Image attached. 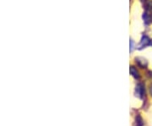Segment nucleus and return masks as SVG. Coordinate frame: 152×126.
I'll list each match as a JSON object with an SVG mask.
<instances>
[{
	"label": "nucleus",
	"mask_w": 152,
	"mask_h": 126,
	"mask_svg": "<svg viewBox=\"0 0 152 126\" xmlns=\"http://www.w3.org/2000/svg\"><path fill=\"white\" fill-rule=\"evenodd\" d=\"M145 93V89L142 84H138L136 86V96L139 97L140 98H142L143 95Z\"/></svg>",
	"instance_id": "f257e3e1"
},
{
	"label": "nucleus",
	"mask_w": 152,
	"mask_h": 126,
	"mask_svg": "<svg viewBox=\"0 0 152 126\" xmlns=\"http://www.w3.org/2000/svg\"><path fill=\"white\" fill-rule=\"evenodd\" d=\"M151 43V41H150V39L148 37L146 36H144L141 39V42H140V46H139V48L140 49V48H145L146 46H148L149 44Z\"/></svg>",
	"instance_id": "f03ea898"
},
{
	"label": "nucleus",
	"mask_w": 152,
	"mask_h": 126,
	"mask_svg": "<svg viewBox=\"0 0 152 126\" xmlns=\"http://www.w3.org/2000/svg\"><path fill=\"white\" fill-rule=\"evenodd\" d=\"M136 62L138 63L139 65H140L141 67H146L147 66V61L145 59H144L143 58H137L136 59Z\"/></svg>",
	"instance_id": "7ed1b4c3"
},
{
	"label": "nucleus",
	"mask_w": 152,
	"mask_h": 126,
	"mask_svg": "<svg viewBox=\"0 0 152 126\" xmlns=\"http://www.w3.org/2000/svg\"><path fill=\"white\" fill-rule=\"evenodd\" d=\"M130 74L133 76L134 77V78H136V79H139V78H140L139 73L136 70L134 67H130Z\"/></svg>",
	"instance_id": "20e7f679"
},
{
	"label": "nucleus",
	"mask_w": 152,
	"mask_h": 126,
	"mask_svg": "<svg viewBox=\"0 0 152 126\" xmlns=\"http://www.w3.org/2000/svg\"><path fill=\"white\" fill-rule=\"evenodd\" d=\"M133 50V42L130 40V52Z\"/></svg>",
	"instance_id": "39448f33"
},
{
	"label": "nucleus",
	"mask_w": 152,
	"mask_h": 126,
	"mask_svg": "<svg viewBox=\"0 0 152 126\" xmlns=\"http://www.w3.org/2000/svg\"><path fill=\"white\" fill-rule=\"evenodd\" d=\"M150 92H151V94L152 96V84L151 85V86H150Z\"/></svg>",
	"instance_id": "423d86ee"
}]
</instances>
